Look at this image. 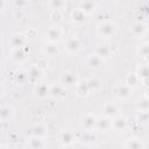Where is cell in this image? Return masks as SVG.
<instances>
[{"instance_id": "cell-28", "label": "cell", "mask_w": 149, "mask_h": 149, "mask_svg": "<svg viewBox=\"0 0 149 149\" xmlns=\"http://www.w3.org/2000/svg\"><path fill=\"white\" fill-rule=\"evenodd\" d=\"M140 54L142 56H149V43H146L140 48Z\"/></svg>"}, {"instance_id": "cell-10", "label": "cell", "mask_w": 149, "mask_h": 149, "mask_svg": "<svg viewBox=\"0 0 149 149\" xmlns=\"http://www.w3.org/2000/svg\"><path fill=\"white\" fill-rule=\"evenodd\" d=\"M126 126H127V121H126L125 118H122V116H120V115L113 118V120H112V127H113L114 129H116V130H122V129L126 128Z\"/></svg>"}, {"instance_id": "cell-30", "label": "cell", "mask_w": 149, "mask_h": 149, "mask_svg": "<svg viewBox=\"0 0 149 149\" xmlns=\"http://www.w3.org/2000/svg\"><path fill=\"white\" fill-rule=\"evenodd\" d=\"M144 36H147V40H148V43H149V30H147V33H146Z\"/></svg>"}, {"instance_id": "cell-15", "label": "cell", "mask_w": 149, "mask_h": 149, "mask_svg": "<svg viewBox=\"0 0 149 149\" xmlns=\"http://www.w3.org/2000/svg\"><path fill=\"white\" fill-rule=\"evenodd\" d=\"M139 112H149V98H142L136 102Z\"/></svg>"}, {"instance_id": "cell-8", "label": "cell", "mask_w": 149, "mask_h": 149, "mask_svg": "<svg viewBox=\"0 0 149 149\" xmlns=\"http://www.w3.org/2000/svg\"><path fill=\"white\" fill-rule=\"evenodd\" d=\"M125 147L126 149H143V142L140 140V139H136V137H132V139H128L125 143Z\"/></svg>"}, {"instance_id": "cell-11", "label": "cell", "mask_w": 149, "mask_h": 149, "mask_svg": "<svg viewBox=\"0 0 149 149\" xmlns=\"http://www.w3.org/2000/svg\"><path fill=\"white\" fill-rule=\"evenodd\" d=\"M109 128H112V121L109 120V118L105 116V118L98 119V121H97V129H100V130L106 132Z\"/></svg>"}, {"instance_id": "cell-22", "label": "cell", "mask_w": 149, "mask_h": 149, "mask_svg": "<svg viewBox=\"0 0 149 149\" xmlns=\"http://www.w3.org/2000/svg\"><path fill=\"white\" fill-rule=\"evenodd\" d=\"M61 139H62V142L65 143V144H70V143L73 142V135L70 132H64L62 134V137Z\"/></svg>"}, {"instance_id": "cell-16", "label": "cell", "mask_w": 149, "mask_h": 149, "mask_svg": "<svg viewBox=\"0 0 149 149\" xmlns=\"http://www.w3.org/2000/svg\"><path fill=\"white\" fill-rule=\"evenodd\" d=\"M35 92H36V94H37L40 98H45V97L50 93V88H49V86H47L45 84H40V85L36 87Z\"/></svg>"}, {"instance_id": "cell-9", "label": "cell", "mask_w": 149, "mask_h": 149, "mask_svg": "<svg viewBox=\"0 0 149 149\" xmlns=\"http://www.w3.org/2000/svg\"><path fill=\"white\" fill-rule=\"evenodd\" d=\"M147 30L148 29H147L146 24L142 23V22H136V23H134L132 26V33L135 36H144L146 33H147Z\"/></svg>"}, {"instance_id": "cell-19", "label": "cell", "mask_w": 149, "mask_h": 149, "mask_svg": "<svg viewBox=\"0 0 149 149\" xmlns=\"http://www.w3.org/2000/svg\"><path fill=\"white\" fill-rule=\"evenodd\" d=\"M30 147L33 149H43L44 148V141L41 137H34L30 140Z\"/></svg>"}, {"instance_id": "cell-29", "label": "cell", "mask_w": 149, "mask_h": 149, "mask_svg": "<svg viewBox=\"0 0 149 149\" xmlns=\"http://www.w3.org/2000/svg\"><path fill=\"white\" fill-rule=\"evenodd\" d=\"M65 3L64 2H62V1H51L50 2V6H52L54 8L52 9H56V10H58V9H61V7H63Z\"/></svg>"}, {"instance_id": "cell-1", "label": "cell", "mask_w": 149, "mask_h": 149, "mask_svg": "<svg viewBox=\"0 0 149 149\" xmlns=\"http://www.w3.org/2000/svg\"><path fill=\"white\" fill-rule=\"evenodd\" d=\"M115 31H116V28H115V24L111 21H106V22H102L98 26V34L105 38H109V37H113L115 35Z\"/></svg>"}, {"instance_id": "cell-27", "label": "cell", "mask_w": 149, "mask_h": 149, "mask_svg": "<svg viewBox=\"0 0 149 149\" xmlns=\"http://www.w3.org/2000/svg\"><path fill=\"white\" fill-rule=\"evenodd\" d=\"M139 122L141 123H147L149 122V112H140L139 116H137Z\"/></svg>"}, {"instance_id": "cell-18", "label": "cell", "mask_w": 149, "mask_h": 149, "mask_svg": "<svg viewBox=\"0 0 149 149\" xmlns=\"http://www.w3.org/2000/svg\"><path fill=\"white\" fill-rule=\"evenodd\" d=\"M44 52H45L48 56H56V55L58 54V48H57L56 43L49 42V43L44 47Z\"/></svg>"}, {"instance_id": "cell-3", "label": "cell", "mask_w": 149, "mask_h": 149, "mask_svg": "<svg viewBox=\"0 0 149 149\" xmlns=\"http://www.w3.org/2000/svg\"><path fill=\"white\" fill-rule=\"evenodd\" d=\"M97 121H98V119L95 116H93L92 114H86L81 119V127L86 132H91L94 128H97Z\"/></svg>"}, {"instance_id": "cell-12", "label": "cell", "mask_w": 149, "mask_h": 149, "mask_svg": "<svg viewBox=\"0 0 149 149\" xmlns=\"http://www.w3.org/2000/svg\"><path fill=\"white\" fill-rule=\"evenodd\" d=\"M10 44L14 48H16V49H21L26 44V37L22 36V35H19V34L17 35H14L10 38Z\"/></svg>"}, {"instance_id": "cell-20", "label": "cell", "mask_w": 149, "mask_h": 149, "mask_svg": "<svg viewBox=\"0 0 149 149\" xmlns=\"http://www.w3.org/2000/svg\"><path fill=\"white\" fill-rule=\"evenodd\" d=\"M84 17H85V13H84L80 8H77L76 10H73V13H72V19H73V21L80 22V21L84 20Z\"/></svg>"}, {"instance_id": "cell-21", "label": "cell", "mask_w": 149, "mask_h": 149, "mask_svg": "<svg viewBox=\"0 0 149 149\" xmlns=\"http://www.w3.org/2000/svg\"><path fill=\"white\" fill-rule=\"evenodd\" d=\"M28 76H29L30 78H34V79L38 78V77L41 76V69H40V66H38V65H36V66H31V68L29 69Z\"/></svg>"}, {"instance_id": "cell-25", "label": "cell", "mask_w": 149, "mask_h": 149, "mask_svg": "<svg viewBox=\"0 0 149 149\" xmlns=\"http://www.w3.org/2000/svg\"><path fill=\"white\" fill-rule=\"evenodd\" d=\"M87 84H88L90 90H93V91H95V90L99 88V86H100V83H99V80H98L97 78H91V79H88V80H87Z\"/></svg>"}, {"instance_id": "cell-5", "label": "cell", "mask_w": 149, "mask_h": 149, "mask_svg": "<svg viewBox=\"0 0 149 149\" xmlns=\"http://www.w3.org/2000/svg\"><path fill=\"white\" fill-rule=\"evenodd\" d=\"M102 112H104L105 116H107V118H115V116L119 115V107L115 104L107 102V104L104 105Z\"/></svg>"}, {"instance_id": "cell-6", "label": "cell", "mask_w": 149, "mask_h": 149, "mask_svg": "<svg viewBox=\"0 0 149 149\" xmlns=\"http://www.w3.org/2000/svg\"><path fill=\"white\" fill-rule=\"evenodd\" d=\"M61 84L63 86H72V85H77L76 83V77L72 72H63L61 76Z\"/></svg>"}, {"instance_id": "cell-14", "label": "cell", "mask_w": 149, "mask_h": 149, "mask_svg": "<svg viewBox=\"0 0 149 149\" xmlns=\"http://www.w3.org/2000/svg\"><path fill=\"white\" fill-rule=\"evenodd\" d=\"M80 49V42L78 38H71L66 43V50L69 52H76Z\"/></svg>"}, {"instance_id": "cell-13", "label": "cell", "mask_w": 149, "mask_h": 149, "mask_svg": "<svg viewBox=\"0 0 149 149\" xmlns=\"http://www.w3.org/2000/svg\"><path fill=\"white\" fill-rule=\"evenodd\" d=\"M76 91H77V94L80 95V97L87 95L88 92H90V87H88L87 81H80V83H77V85H76Z\"/></svg>"}, {"instance_id": "cell-23", "label": "cell", "mask_w": 149, "mask_h": 149, "mask_svg": "<svg viewBox=\"0 0 149 149\" xmlns=\"http://www.w3.org/2000/svg\"><path fill=\"white\" fill-rule=\"evenodd\" d=\"M137 77L139 78H149V66H142L139 69L137 72Z\"/></svg>"}, {"instance_id": "cell-24", "label": "cell", "mask_w": 149, "mask_h": 149, "mask_svg": "<svg viewBox=\"0 0 149 149\" xmlns=\"http://www.w3.org/2000/svg\"><path fill=\"white\" fill-rule=\"evenodd\" d=\"M33 133H34L35 137H41L42 139L45 135V128H43L42 126H37L33 129Z\"/></svg>"}, {"instance_id": "cell-17", "label": "cell", "mask_w": 149, "mask_h": 149, "mask_svg": "<svg viewBox=\"0 0 149 149\" xmlns=\"http://www.w3.org/2000/svg\"><path fill=\"white\" fill-rule=\"evenodd\" d=\"M13 114H14V111H13V108L10 106H2V108H1V118H2L3 121L10 120Z\"/></svg>"}, {"instance_id": "cell-7", "label": "cell", "mask_w": 149, "mask_h": 149, "mask_svg": "<svg viewBox=\"0 0 149 149\" xmlns=\"http://www.w3.org/2000/svg\"><path fill=\"white\" fill-rule=\"evenodd\" d=\"M102 62H104L102 57H100L98 54L88 55L87 58H86V63H87V65L91 66V68H98V66H100V65L102 64Z\"/></svg>"}, {"instance_id": "cell-2", "label": "cell", "mask_w": 149, "mask_h": 149, "mask_svg": "<svg viewBox=\"0 0 149 149\" xmlns=\"http://www.w3.org/2000/svg\"><path fill=\"white\" fill-rule=\"evenodd\" d=\"M132 92H133V88L127 83L116 85L114 88V94L119 99H128L132 95Z\"/></svg>"}, {"instance_id": "cell-4", "label": "cell", "mask_w": 149, "mask_h": 149, "mask_svg": "<svg viewBox=\"0 0 149 149\" xmlns=\"http://www.w3.org/2000/svg\"><path fill=\"white\" fill-rule=\"evenodd\" d=\"M61 35H62V30L58 26H52L45 31V38H48V41L51 43H56V41L59 40Z\"/></svg>"}, {"instance_id": "cell-26", "label": "cell", "mask_w": 149, "mask_h": 149, "mask_svg": "<svg viewBox=\"0 0 149 149\" xmlns=\"http://www.w3.org/2000/svg\"><path fill=\"white\" fill-rule=\"evenodd\" d=\"M94 7H95V3L94 2H92V1H86V2H84L83 5H81V10L85 13V12H90V10H92V9H94Z\"/></svg>"}]
</instances>
